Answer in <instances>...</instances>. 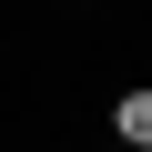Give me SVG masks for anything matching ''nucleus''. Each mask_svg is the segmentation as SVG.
<instances>
[{
  "label": "nucleus",
  "instance_id": "1",
  "mask_svg": "<svg viewBox=\"0 0 152 152\" xmlns=\"http://www.w3.org/2000/svg\"><path fill=\"white\" fill-rule=\"evenodd\" d=\"M112 132H122L132 152H152V81H122V91H112Z\"/></svg>",
  "mask_w": 152,
  "mask_h": 152
}]
</instances>
